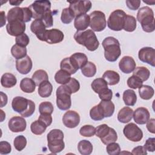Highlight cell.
Listing matches in <instances>:
<instances>
[{"instance_id": "obj_11", "label": "cell", "mask_w": 155, "mask_h": 155, "mask_svg": "<svg viewBox=\"0 0 155 155\" xmlns=\"http://www.w3.org/2000/svg\"><path fill=\"white\" fill-rule=\"evenodd\" d=\"M70 9L72 11L75 17L87 14V13L91 9L92 4L90 1H68Z\"/></svg>"}, {"instance_id": "obj_61", "label": "cell", "mask_w": 155, "mask_h": 155, "mask_svg": "<svg viewBox=\"0 0 155 155\" xmlns=\"http://www.w3.org/2000/svg\"><path fill=\"white\" fill-rule=\"evenodd\" d=\"M1 94V107H3L7 105L8 101V97L5 93H4L2 91L0 92Z\"/></svg>"}, {"instance_id": "obj_14", "label": "cell", "mask_w": 155, "mask_h": 155, "mask_svg": "<svg viewBox=\"0 0 155 155\" xmlns=\"http://www.w3.org/2000/svg\"><path fill=\"white\" fill-rule=\"evenodd\" d=\"M62 122L66 127L74 128L79 124V114L75 111L68 110L64 114L62 117Z\"/></svg>"}, {"instance_id": "obj_57", "label": "cell", "mask_w": 155, "mask_h": 155, "mask_svg": "<svg viewBox=\"0 0 155 155\" xmlns=\"http://www.w3.org/2000/svg\"><path fill=\"white\" fill-rule=\"evenodd\" d=\"M154 141L155 138L154 137H150L148 138L145 144H144V148L146 149V150L150 151V152H154L155 150L154 147Z\"/></svg>"}, {"instance_id": "obj_33", "label": "cell", "mask_w": 155, "mask_h": 155, "mask_svg": "<svg viewBox=\"0 0 155 155\" xmlns=\"http://www.w3.org/2000/svg\"><path fill=\"white\" fill-rule=\"evenodd\" d=\"M71 79V74L67 71L62 69L58 70L54 75L55 81L59 84H66Z\"/></svg>"}, {"instance_id": "obj_50", "label": "cell", "mask_w": 155, "mask_h": 155, "mask_svg": "<svg viewBox=\"0 0 155 155\" xmlns=\"http://www.w3.org/2000/svg\"><path fill=\"white\" fill-rule=\"evenodd\" d=\"M106 150L109 155H118L120 153V145L115 142L107 145Z\"/></svg>"}, {"instance_id": "obj_22", "label": "cell", "mask_w": 155, "mask_h": 155, "mask_svg": "<svg viewBox=\"0 0 155 155\" xmlns=\"http://www.w3.org/2000/svg\"><path fill=\"white\" fill-rule=\"evenodd\" d=\"M70 59L77 70L81 69L88 62L87 55L83 53H75L70 56Z\"/></svg>"}, {"instance_id": "obj_32", "label": "cell", "mask_w": 155, "mask_h": 155, "mask_svg": "<svg viewBox=\"0 0 155 155\" xmlns=\"http://www.w3.org/2000/svg\"><path fill=\"white\" fill-rule=\"evenodd\" d=\"M154 90L151 86L142 85L139 88V94L140 97L144 100H149L153 96Z\"/></svg>"}, {"instance_id": "obj_25", "label": "cell", "mask_w": 155, "mask_h": 155, "mask_svg": "<svg viewBox=\"0 0 155 155\" xmlns=\"http://www.w3.org/2000/svg\"><path fill=\"white\" fill-rule=\"evenodd\" d=\"M133 110L128 107H124L121 108L117 114V120L123 124L129 122L133 118Z\"/></svg>"}, {"instance_id": "obj_29", "label": "cell", "mask_w": 155, "mask_h": 155, "mask_svg": "<svg viewBox=\"0 0 155 155\" xmlns=\"http://www.w3.org/2000/svg\"><path fill=\"white\" fill-rule=\"evenodd\" d=\"M38 87V94L41 97H48L51 94L53 86L48 81L42 82Z\"/></svg>"}, {"instance_id": "obj_12", "label": "cell", "mask_w": 155, "mask_h": 155, "mask_svg": "<svg viewBox=\"0 0 155 155\" xmlns=\"http://www.w3.org/2000/svg\"><path fill=\"white\" fill-rule=\"evenodd\" d=\"M64 35L62 31L57 28L47 30L44 34L42 41H45L49 44H54L62 42Z\"/></svg>"}, {"instance_id": "obj_44", "label": "cell", "mask_w": 155, "mask_h": 155, "mask_svg": "<svg viewBox=\"0 0 155 155\" xmlns=\"http://www.w3.org/2000/svg\"><path fill=\"white\" fill-rule=\"evenodd\" d=\"M117 140V134L116 131L113 128H110V130L108 134L101 139L102 142L105 145H108L111 142H114Z\"/></svg>"}, {"instance_id": "obj_7", "label": "cell", "mask_w": 155, "mask_h": 155, "mask_svg": "<svg viewBox=\"0 0 155 155\" xmlns=\"http://www.w3.org/2000/svg\"><path fill=\"white\" fill-rule=\"evenodd\" d=\"M126 16V13L120 9L113 11L110 15L107 20L108 27L113 31L122 30L124 27Z\"/></svg>"}, {"instance_id": "obj_58", "label": "cell", "mask_w": 155, "mask_h": 155, "mask_svg": "<svg viewBox=\"0 0 155 155\" xmlns=\"http://www.w3.org/2000/svg\"><path fill=\"white\" fill-rule=\"evenodd\" d=\"M126 5L128 7V8L132 10H136L139 8L141 1L140 0H134V1H131V0H127L125 1Z\"/></svg>"}, {"instance_id": "obj_8", "label": "cell", "mask_w": 155, "mask_h": 155, "mask_svg": "<svg viewBox=\"0 0 155 155\" xmlns=\"http://www.w3.org/2000/svg\"><path fill=\"white\" fill-rule=\"evenodd\" d=\"M28 8L32 13L33 18L41 19L44 15L51 11V2L47 0L35 1Z\"/></svg>"}, {"instance_id": "obj_1", "label": "cell", "mask_w": 155, "mask_h": 155, "mask_svg": "<svg viewBox=\"0 0 155 155\" xmlns=\"http://www.w3.org/2000/svg\"><path fill=\"white\" fill-rule=\"evenodd\" d=\"M74 39L76 42L86 47L91 51L97 50L99 45V42L94 32L92 30L84 31H77L74 35Z\"/></svg>"}, {"instance_id": "obj_31", "label": "cell", "mask_w": 155, "mask_h": 155, "mask_svg": "<svg viewBox=\"0 0 155 155\" xmlns=\"http://www.w3.org/2000/svg\"><path fill=\"white\" fill-rule=\"evenodd\" d=\"M93 145L87 140H82L78 144V150L82 155H90L93 151Z\"/></svg>"}, {"instance_id": "obj_40", "label": "cell", "mask_w": 155, "mask_h": 155, "mask_svg": "<svg viewBox=\"0 0 155 155\" xmlns=\"http://www.w3.org/2000/svg\"><path fill=\"white\" fill-rule=\"evenodd\" d=\"M91 87L96 93H99L103 89L108 88V84L103 78H96L92 82Z\"/></svg>"}, {"instance_id": "obj_56", "label": "cell", "mask_w": 155, "mask_h": 155, "mask_svg": "<svg viewBox=\"0 0 155 155\" xmlns=\"http://www.w3.org/2000/svg\"><path fill=\"white\" fill-rule=\"evenodd\" d=\"M38 120L44 123L47 127L50 126L52 123V117L49 114H40Z\"/></svg>"}, {"instance_id": "obj_5", "label": "cell", "mask_w": 155, "mask_h": 155, "mask_svg": "<svg viewBox=\"0 0 155 155\" xmlns=\"http://www.w3.org/2000/svg\"><path fill=\"white\" fill-rule=\"evenodd\" d=\"M64 133L59 129L51 130L47 134V146L51 153L57 154L64 149Z\"/></svg>"}, {"instance_id": "obj_2", "label": "cell", "mask_w": 155, "mask_h": 155, "mask_svg": "<svg viewBox=\"0 0 155 155\" xmlns=\"http://www.w3.org/2000/svg\"><path fill=\"white\" fill-rule=\"evenodd\" d=\"M104 49V56L109 62H115L121 54V49L119 41L114 37L105 38L102 43Z\"/></svg>"}, {"instance_id": "obj_23", "label": "cell", "mask_w": 155, "mask_h": 155, "mask_svg": "<svg viewBox=\"0 0 155 155\" xmlns=\"http://www.w3.org/2000/svg\"><path fill=\"white\" fill-rule=\"evenodd\" d=\"M90 16L87 14L75 17L74 26L77 31H84L90 25Z\"/></svg>"}, {"instance_id": "obj_48", "label": "cell", "mask_w": 155, "mask_h": 155, "mask_svg": "<svg viewBox=\"0 0 155 155\" xmlns=\"http://www.w3.org/2000/svg\"><path fill=\"white\" fill-rule=\"evenodd\" d=\"M127 85L133 89H137L140 87L142 84L143 82L137 76L132 75L127 79Z\"/></svg>"}, {"instance_id": "obj_4", "label": "cell", "mask_w": 155, "mask_h": 155, "mask_svg": "<svg viewBox=\"0 0 155 155\" xmlns=\"http://www.w3.org/2000/svg\"><path fill=\"white\" fill-rule=\"evenodd\" d=\"M137 20L141 24L143 30L151 33L155 30L154 16L153 10L149 7H142L138 10Z\"/></svg>"}, {"instance_id": "obj_21", "label": "cell", "mask_w": 155, "mask_h": 155, "mask_svg": "<svg viewBox=\"0 0 155 155\" xmlns=\"http://www.w3.org/2000/svg\"><path fill=\"white\" fill-rule=\"evenodd\" d=\"M30 30L32 33L35 34L37 38L42 41L44 33L45 32L46 27L41 19H35L31 24Z\"/></svg>"}, {"instance_id": "obj_34", "label": "cell", "mask_w": 155, "mask_h": 155, "mask_svg": "<svg viewBox=\"0 0 155 155\" xmlns=\"http://www.w3.org/2000/svg\"><path fill=\"white\" fill-rule=\"evenodd\" d=\"M31 79L35 82L36 85L39 86L42 82L48 81V76L45 70H38L35 71Z\"/></svg>"}, {"instance_id": "obj_54", "label": "cell", "mask_w": 155, "mask_h": 155, "mask_svg": "<svg viewBox=\"0 0 155 155\" xmlns=\"http://www.w3.org/2000/svg\"><path fill=\"white\" fill-rule=\"evenodd\" d=\"M41 20L43 21L46 28H49L52 27L53 24V15H52L51 11H50L47 12L45 15H44V16L42 18Z\"/></svg>"}, {"instance_id": "obj_27", "label": "cell", "mask_w": 155, "mask_h": 155, "mask_svg": "<svg viewBox=\"0 0 155 155\" xmlns=\"http://www.w3.org/2000/svg\"><path fill=\"white\" fill-rule=\"evenodd\" d=\"M36 84L32 79L25 78L20 82V88L21 90L27 93H32L36 88Z\"/></svg>"}, {"instance_id": "obj_62", "label": "cell", "mask_w": 155, "mask_h": 155, "mask_svg": "<svg viewBox=\"0 0 155 155\" xmlns=\"http://www.w3.org/2000/svg\"><path fill=\"white\" fill-rule=\"evenodd\" d=\"M1 27H2L6 22V18H5V12L4 11H1Z\"/></svg>"}, {"instance_id": "obj_38", "label": "cell", "mask_w": 155, "mask_h": 155, "mask_svg": "<svg viewBox=\"0 0 155 155\" xmlns=\"http://www.w3.org/2000/svg\"><path fill=\"white\" fill-rule=\"evenodd\" d=\"M11 53L16 60L20 59L27 56V48L26 47L15 44L11 48Z\"/></svg>"}, {"instance_id": "obj_6", "label": "cell", "mask_w": 155, "mask_h": 155, "mask_svg": "<svg viewBox=\"0 0 155 155\" xmlns=\"http://www.w3.org/2000/svg\"><path fill=\"white\" fill-rule=\"evenodd\" d=\"M69 89L65 85L59 86L56 90V105L61 110H68L71 105V94Z\"/></svg>"}, {"instance_id": "obj_46", "label": "cell", "mask_w": 155, "mask_h": 155, "mask_svg": "<svg viewBox=\"0 0 155 155\" xmlns=\"http://www.w3.org/2000/svg\"><path fill=\"white\" fill-rule=\"evenodd\" d=\"M53 105L50 102L45 101L41 102L39 105V111L40 114H51L53 112Z\"/></svg>"}, {"instance_id": "obj_60", "label": "cell", "mask_w": 155, "mask_h": 155, "mask_svg": "<svg viewBox=\"0 0 155 155\" xmlns=\"http://www.w3.org/2000/svg\"><path fill=\"white\" fill-rule=\"evenodd\" d=\"M154 125H155V119L154 118H151L150 119H149V120L147 122V128L150 133L153 134L155 133Z\"/></svg>"}, {"instance_id": "obj_52", "label": "cell", "mask_w": 155, "mask_h": 155, "mask_svg": "<svg viewBox=\"0 0 155 155\" xmlns=\"http://www.w3.org/2000/svg\"><path fill=\"white\" fill-rule=\"evenodd\" d=\"M15 42L16 44L21 47H25L29 44L30 39L28 35L24 33L19 36H16L15 38Z\"/></svg>"}, {"instance_id": "obj_30", "label": "cell", "mask_w": 155, "mask_h": 155, "mask_svg": "<svg viewBox=\"0 0 155 155\" xmlns=\"http://www.w3.org/2000/svg\"><path fill=\"white\" fill-rule=\"evenodd\" d=\"M123 101L127 106H134L137 101L136 93L131 89L126 90L123 93Z\"/></svg>"}, {"instance_id": "obj_35", "label": "cell", "mask_w": 155, "mask_h": 155, "mask_svg": "<svg viewBox=\"0 0 155 155\" xmlns=\"http://www.w3.org/2000/svg\"><path fill=\"white\" fill-rule=\"evenodd\" d=\"M133 72V75L139 78L142 82L147 81L150 76V70L145 67H136Z\"/></svg>"}, {"instance_id": "obj_42", "label": "cell", "mask_w": 155, "mask_h": 155, "mask_svg": "<svg viewBox=\"0 0 155 155\" xmlns=\"http://www.w3.org/2000/svg\"><path fill=\"white\" fill-rule=\"evenodd\" d=\"M74 18H75V16L69 7L65 8L62 10L61 16V20L62 23L65 24H70Z\"/></svg>"}, {"instance_id": "obj_13", "label": "cell", "mask_w": 155, "mask_h": 155, "mask_svg": "<svg viewBox=\"0 0 155 155\" xmlns=\"http://www.w3.org/2000/svg\"><path fill=\"white\" fill-rule=\"evenodd\" d=\"M138 57L140 61L155 67V50L153 48L145 47L140 48L138 53Z\"/></svg>"}, {"instance_id": "obj_49", "label": "cell", "mask_w": 155, "mask_h": 155, "mask_svg": "<svg viewBox=\"0 0 155 155\" xmlns=\"http://www.w3.org/2000/svg\"><path fill=\"white\" fill-rule=\"evenodd\" d=\"M110 128L111 127H110L108 125L105 124L100 125L96 128L95 134L97 137L101 139L108 134L110 130Z\"/></svg>"}, {"instance_id": "obj_19", "label": "cell", "mask_w": 155, "mask_h": 155, "mask_svg": "<svg viewBox=\"0 0 155 155\" xmlns=\"http://www.w3.org/2000/svg\"><path fill=\"white\" fill-rule=\"evenodd\" d=\"M150 113L147 108L145 107H139L133 112V117L135 122L139 125H143L150 119Z\"/></svg>"}, {"instance_id": "obj_59", "label": "cell", "mask_w": 155, "mask_h": 155, "mask_svg": "<svg viewBox=\"0 0 155 155\" xmlns=\"http://www.w3.org/2000/svg\"><path fill=\"white\" fill-rule=\"evenodd\" d=\"M132 154H143L146 155L147 154V152L146 149L144 148V147L142 146H137L135 148H134L131 152Z\"/></svg>"}, {"instance_id": "obj_9", "label": "cell", "mask_w": 155, "mask_h": 155, "mask_svg": "<svg viewBox=\"0 0 155 155\" xmlns=\"http://www.w3.org/2000/svg\"><path fill=\"white\" fill-rule=\"evenodd\" d=\"M90 26L93 31H103L107 25L105 15L101 11L92 12L90 15Z\"/></svg>"}, {"instance_id": "obj_53", "label": "cell", "mask_w": 155, "mask_h": 155, "mask_svg": "<svg viewBox=\"0 0 155 155\" xmlns=\"http://www.w3.org/2000/svg\"><path fill=\"white\" fill-rule=\"evenodd\" d=\"M98 94L101 101H111L113 97V92L111 90L108 88L103 89L98 93Z\"/></svg>"}, {"instance_id": "obj_51", "label": "cell", "mask_w": 155, "mask_h": 155, "mask_svg": "<svg viewBox=\"0 0 155 155\" xmlns=\"http://www.w3.org/2000/svg\"><path fill=\"white\" fill-rule=\"evenodd\" d=\"M64 85L67 87L72 94L78 92L80 88V84L79 81L73 78H71L69 82Z\"/></svg>"}, {"instance_id": "obj_43", "label": "cell", "mask_w": 155, "mask_h": 155, "mask_svg": "<svg viewBox=\"0 0 155 155\" xmlns=\"http://www.w3.org/2000/svg\"><path fill=\"white\" fill-rule=\"evenodd\" d=\"M13 145L15 147V148L21 151L22 150L24 149V148L26 147L27 145V139L24 136L19 135L16 136L13 141Z\"/></svg>"}, {"instance_id": "obj_64", "label": "cell", "mask_w": 155, "mask_h": 155, "mask_svg": "<svg viewBox=\"0 0 155 155\" xmlns=\"http://www.w3.org/2000/svg\"><path fill=\"white\" fill-rule=\"evenodd\" d=\"M143 2H145V3H146V4H151V5H153L154 4V2H155V1H143Z\"/></svg>"}, {"instance_id": "obj_47", "label": "cell", "mask_w": 155, "mask_h": 155, "mask_svg": "<svg viewBox=\"0 0 155 155\" xmlns=\"http://www.w3.org/2000/svg\"><path fill=\"white\" fill-rule=\"evenodd\" d=\"M96 128L91 125H85L79 130V133L84 137H91L95 134Z\"/></svg>"}, {"instance_id": "obj_39", "label": "cell", "mask_w": 155, "mask_h": 155, "mask_svg": "<svg viewBox=\"0 0 155 155\" xmlns=\"http://www.w3.org/2000/svg\"><path fill=\"white\" fill-rule=\"evenodd\" d=\"M81 72L85 77L91 78L94 76L96 73V67L93 62L88 61L81 68Z\"/></svg>"}, {"instance_id": "obj_45", "label": "cell", "mask_w": 155, "mask_h": 155, "mask_svg": "<svg viewBox=\"0 0 155 155\" xmlns=\"http://www.w3.org/2000/svg\"><path fill=\"white\" fill-rule=\"evenodd\" d=\"M90 116L91 119L98 121L101 120L104 118L102 112L98 105L94 106L90 111Z\"/></svg>"}, {"instance_id": "obj_36", "label": "cell", "mask_w": 155, "mask_h": 155, "mask_svg": "<svg viewBox=\"0 0 155 155\" xmlns=\"http://www.w3.org/2000/svg\"><path fill=\"white\" fill-rule=\"evenodd\" d=\"M137 27V21L136 18L131 16L127 15L125 19L123 29L128 32H132L134 31Z\"/></svg>"}, {"instance_id": "obj_10", "label": "cell", "mask_w": 155, "mask_h": 155, "mask_svg": "<svg viewBox=\"0 0 155 155\" xmlns=\"http://www.w3.org/2000/svg\"><path fill=\"white\" fill-rule=\"evenodd\" d=\"M123 133L127 139L134 142H139L143 138L142 131L134 123L126 125L124 128Z\"/></svg>"}, {"instance_id": "obj_24", "label": "cell", "mask_w": 155, "mask_h": 155, "mask_svg": "<svg viewBox=\"0 0 155 155\" xmlns=\"http://www.w3.org/2000/svg\"><path fill=\"white\" fill-rule=\"evenodd\" d=\"M104 117H111L114 112V104L111 101H101L98 104Z\"/></svg>"}, {"instance_id": "obj_20", "label": "cell", "mask_w": 155, "mask_h": 155, "mask_svg": "<svg viewBox=\"0 0 155 155\" xmlns=\"http://www.w3.org/2000/svg\"><path fill=\"white\" fill-rule=\"evenodd\" d=\"M24 9V7H16L14 8H12L8 12L7 19L8 22H10L14 21H21L24 22L25 18Z\"/></svg>"}, {"instance_id": "obj_63", "label": "cell", "mask_w": 155, "mask_h": 155, "mask_svg": "<svg viewBox=\"0 0 155 155\" xmlns=\"http://www.w3.org/2000/svg\"><path fill=\"white\" fill-rule=\"evenodd\" d=\"M22 2V1H14V0H10L9 3L12 5H16L18 6Z\"/></svg>"}, {"instance_id": "obj_17", "label": "cell", "mask_w": 155, "mask_h": 155, "mask_svg": "<svg viewBox=\"0 0 155 155\" xmlns=\"http://www.w3.org/2000/svg\"><path fill=\"white\" fill-rule=\"evenodd\" d=\"M33 63L29 56L16 61V68L19 73L22 74H28L32 68Z\"/></svg>"}, {"instance_id": "obj_15", "label": "cell", "mask_w": 155, "mask_h": 155, "mask_svg": "<svg viewBox=\"0 0 155 155\" xmlns=\"http://www.w3.org/2000/svg\"><path fill=\"white\" fill-rule=\"evenodd\" d=\"M25 24L21 21H14L8 22L6 25L7 33L13 36H18L23 33L25 31Z\"/></svg>"}, {"instance_id": "obj_55", "label": "cell", "mask_w": 155, "mask_h": 155, "mask_svg": "<svg viewBox=\"0 0 155 155\" xmlns=\"http://www.w3.org/2000/svg\"><path fill=\"white\" fill-rule=\"evenodd\" d=\"M12 151L10 144L7 141L0 142V153L1 154H9Z\"/></svg>"}, {"instance_id": "obj_41", "label": "cell", "mask_w": 155, "mask_h": 155, "mask_svg": "<svg viewBox=\"0 0 155 155\" xmlns=\"http://www.w3.org/2000/svg\"><path fill=\"white\" fill-rule=\"evenodd\" d=\"M61 69L65 70L69 73L70 74H74L78 70L74 67L72 63L70 61V57L63 59L60 63Z\"/></svg>"}, {"instance_id": "obj_16", "label": "cell", "mask_w": 155, "mask_h": 155, "mask_svg": "<svg viewBox=\"0 0 155 155\" xmlns=\"http://www.w3.org/2000/svg\"><path fill=\"white\" fill-rule=\"evenodd\" d=\"M8 128L13 133L22 132L26 129V120L23 117L14 116L12 117L8 123Z\"/></svg>"}, {"instance_id": "obj_3", "label": "cell", "mask_w": 155, "mask_h": 155, "mask_svg": "<svg viewBox=\"0 0 155 155\" xmlns=\"http://www.w3.org/2000/svg\"><path fill=\"white\" fill-rule=\"evenodd\" d=\"M12 107L15 111L19 113L23 117L31 116L35 111L34 102L22 96H16L13 99Z\"/></svg>"}, {"instance_id": "obj_18", "label": "cell", "mask_w": 155, "mask_h": 155, "mask_svg": "<svg viewBox=\"0 0 155 155\" xmlns=\"http://www.w3.org/2000/svg\"><path fill=\"white\" fill-rule=\"evenodd\" d=\"M136 66V64L134 59L129 56H124L119 62V69L126 74L132 73L134 70Z\"/></svg>"}, {"instance_id": "obj_28", "label": "cell", "mask_w": 155, "mask_h": 155, "mask_svg": "<svg viewBox=\"0 0 155 155\" xmlns=\"http://www.w3.org/2000/svg\"><path fill=\"white\" fill-rule=\"evenodd\" d=\"M17 83V79L15 76L10 73H6L2 74L1 78V85L5 88H8L14 87Z\"/></svg>"}, {"instance_id": "obj_37", "label": "cell", "mask_w": 155, "mask_h": 155, "mask_svg": "<svg viewBox=\"0 0 155 155\" xmlns=\"http://www.w3.org/2000/svg\"><path fill=\"white\" fill-rule=\"evenodd\" d=\"M47 127L44 123L37 120L31 123L30 125V130L34 134L41 135L45 131Z\"/></svg>"}, {"instance_id": "obj_26", "label": "cell", "mask_w": 155, "mask_h": 155, "mask_svg": "<svg viewBox=\"0 0 155 155\" xmlns=\"http://www.w3.org/2000/svg\"><path fill=\"white\" fill-rule=\"evenodd\" d=\"M102 78L109 85H114L119 82V74L113 70H107L102 75Z\"/></svg>"}]
</instances>
